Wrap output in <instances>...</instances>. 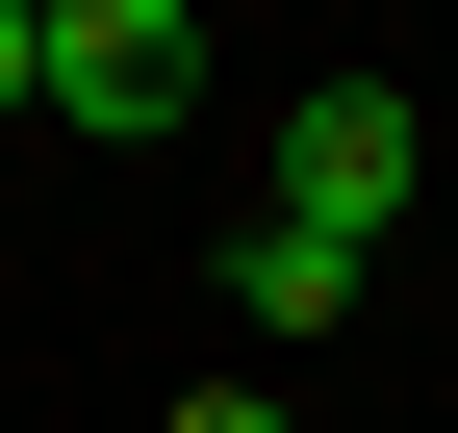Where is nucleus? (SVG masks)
I'll list each match as a JSON object with an SVG mask.
<instances>
[{
	"instance_id": "obj_3",
	"label": "nucleus",
	"mask_w": 458,
	"mask_h": 433,
	"mask_svg": "<svg viewBox=\"0 0 458 433\" xmlns=\"http://www.w3.org/2000/svg\"><path fill=\"white\" fill-rule=\"evenodd\" d=\"M229 306H255V332L306 357V332H357V255H331V230H280V204H255V255H229Z\"/></svg>"
},
{
	"instance_id": "obj_5",
	"label": "nucleus",
	"mask_w": 458,
	"mask_h": 433,
	"mask_svg": "<svg viewBox=\"0 0 458 433\" xmlns=\"http://www.w3.org/2000/svg\"><path fill=\"white\" fill-rule=\"evenodd\" d=\"M26 102H51V0H0V128H26Z\"/></svg>"
},
{
	"instance_id": "obj_4",
	"label": "nucleus",
	"mask_w": 458,
	"mask_h": 433,
	"mask_svg": "<svg viewBox=\"0 0 458 433\" xmlns=\"http://www.w3.org/2000/svg\"><path fill=\"white\" fill-rule=\"evenodd\" d=\"M153 433H306V408H280V383H179Z\"/></svg>"
},
{
	"instance_id": "obj_1",
	"label": "nucleus",
	"mask_w": 458,
	"mask_h": 433,
	"mask_svg": "<svg viewBox=\"0 0 458 433\" xmlns=\"http://www.w3.org/2000/svg\"><path fill=\"white\" fill-rule=\"evenodd\" d=\"M408 179H433V102H408V77H306V102H280V230L382 255V230H408Z\"/></svg>"
},
{
	"instance_id": "obj_2",
	"label": "nucleus",
	"mask_w": 458,
	"mask_h": 433,
	"mask_svg": "<svg viewBox=\"0 0 458 433\" xmlns=\"http://www.w3.org/2000/svg\"><path fill=\"white\" fill-rule=\"evenodd\" d=\"M51 128H102V153L204 128V0H51Z\"/></svg>"
}]
</instances>
